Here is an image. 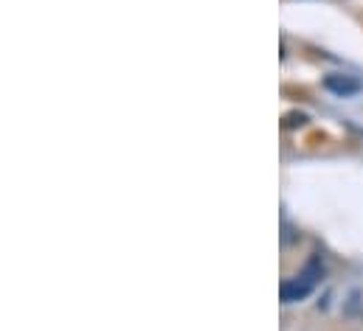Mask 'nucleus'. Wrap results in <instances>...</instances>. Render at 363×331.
I'll use <instances>...</instances> for the list:
<instances>
[{
  "instance_id": "obj_1",
  "label": "nucleus",
  "mask_w": 363,
  "mask_h": 331,
  "mask_svg": "<svg viewBox=\"0 0 363 331\" xmlns=\"http://www.w3.org/2000/svg\"><path fill=\"white\" fill-rule=\"evenodd\" d=\"M321 272H324L321 258H318V255H313V258L304 264V269H301L296 278H290V281H284V284H281V301H284V303L304 301V298H307V295H310V292L318 286Z\"/></svg>"
},
{
  "instance_id": "obj_2",
  "label": "nucleus",
  "mask_w": 363,
  "mask_h": 331,
  "mask_svg": "<svg viewBox=\"0 0 363 331\" xmlns=\"http://www.w3.org/2000/svg\"><path fill=\"white\" fill-rule=\"evenodd\" d=\"M324 87H327L330 93H335V95H352V93L361 90V82L352 79V76H344V74H330V76L324 79Z\"/></svg>"
},
{
  "instance_id": "obj_3",
  "label": "nucleus",
  "mask_w": 363,
  "mask_h": 331,
  "mask_svg": "<svg viewBox=\"0 0 363 331\" xmlns=\"http://www.w3.org/2000/svg\"><path fill=\"white\" fill-rule=\"evenodd\" d=\"M284 121H287V127H296V124H298V127H301V124H304V121H307V115H287V118H284Z\"/></svg>"
}]
</instances>
